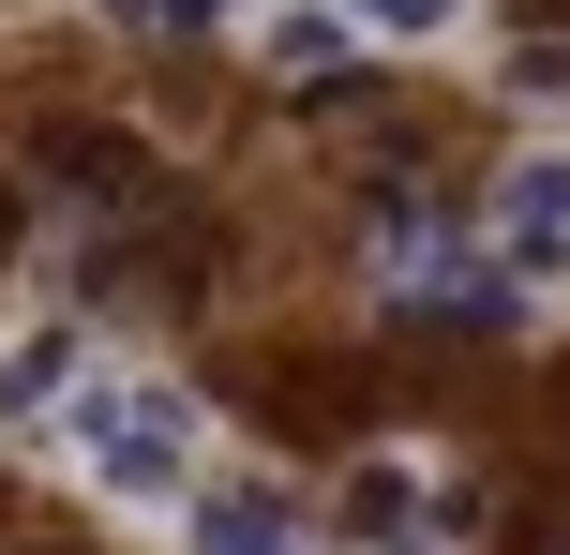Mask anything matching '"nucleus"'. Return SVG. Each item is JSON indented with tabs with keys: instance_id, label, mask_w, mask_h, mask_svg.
Masks as SVG:
<instances>
[{
	"instance_id": "1",
	"label": "nucleus",
	"mask_w": 570,
	"mask_h": 555,
	"mask_svg": "<svg viewBox=\"0 0 570 555\" xmlns=\"http://www.w3.org/2000/svg\"><path fill=\"white\" fill-rule=\"evenodd\" d=\"M60 436H76V466L106 480V496H136V511H166L180 480H196V406H180L166 376H76Z\"/></svg>"
},
{
	"instance_id": "2",
	"label": "nucleus",
	"mask_w": 570,
	"mask_h": 555,
	"mask_svg": "<svg viewBox=\"0 0 570 555\" xmlns=\"http://www.w3.org/2000/svg\"><path fill=\"white\" fill-rule=\"evenodd\" d=\"M495 240H511L525 286H541V270H570V150H525V166L495 180Z\"/></svg>"
},
{
	"instance_id": "3",
	"label": "nucleus",
	"mask_w": 570,
	"mask_h": 555,
	"mask_svg": "<svg viewBox=\"0 0 570 555\" xmlns=\"http://www.w3.org/2000/svg\"><path fill=\"white\" fill-rule=\"evenodd\" d=\"M196 555H301V511L271 480H210L196 496Z\"/></svg>"
},
{
	"instance_id": "4",
	"label": "nucleus",
	"mask_w": 570,
	"mask_h": 555,
	"mask_svg": "<svg viewBox=\"0 0 570 555\" xmlns=\"http://www.w3.org/2000/svg\"><path fill=\"white\" fill-rule=\"evenodd\" d=\"M60 376H76V330H60V316H46V330H16V346H0V406H46Z\"/></svg>"
},
{
	"instance_id": "5",
	"label": "nucleus",
	"mask_w": 570,
	"mask_h": 555,
	"mask_svg": "<svg viewBox=\"0 0 570 555\" xmlns=\"http://www.w3.org/2000/svg\"><path fill=\"white\" fill-rule=\"evenodd\" d=\"M345 30H361L345 0H315V16H271V60H285V76H331V60H345Z\"/></svg>"
},
{
	"instance_id": "6",
	"label": "nucleus",
	"mask_w": 570,
	"mask_h": 555,
	"mask_svg": "<svg viewBox=\"0 0 570 555\" xmlns=\"http://www.w3.org/2000/svg\"><path fill=\"white\" fill-rule=\"evenodd\" d=\"M345 526H361V541H405V526H421V480H405V466H375L361 496H345Z\"/></svg>"
},
{
	"instance_id": "7",
	"label": "nucleus",
	"mask_w": 570,
	"mask_h": 555,
	"mask_svg": "<svg viewBox=\"0 0 570 555\" xmlns=\"http://www.w3.org/2000/svg\"><path fill=\"white\" fill-rule=\"evenodd\" d=\"M106 16H120V30H226L240 0H106Z\"/></svg>"
},
{
	"instance_id": "8",
	"label": "nucleus",
	"mask_w": 570,
	"mask_h": 555,
	"mask_svg": "<svg viewBox=\"0 0 570 555\" xmlns=\"http://www.w3.org/2000/svg\"><path fill=\"white\" fill-rule=\"evenodd\" d=\"M345 16H361V30H451L465 0H345Z\"/></svg>"
}]
</instances>
